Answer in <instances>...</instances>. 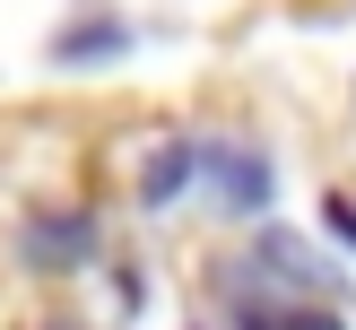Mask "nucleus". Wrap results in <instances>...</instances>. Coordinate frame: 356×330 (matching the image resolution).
<instances>
[{"instance_id":"7ed1b4c3","label":"nucleus","mask_w":356,"mask_h":330,"mask_svg":"<svg viewBox=\"0 0 356 330\" xmlns=\"http://www.w3.org/2000/svg\"><path fill=\"white\" fill-rule=\"evenodd\" d=\"M26 252L44 261V270H70V261H87V217H44V226H26Z\"/></svg>"},{"instance_id":"39448f33","label":"nucleus","mask_w":356,"mask_h":330,"mask_svg":"<svg viewBox=\"0 0 356 330\" xmlns=\"http://www.w3.org/2000/svg\"><path fill=\"white\" fill-rule=\"evenodd\" d=\"M113 52H122V26H113V17H104V26H70V35H61V61H113Z\"/></svg>"},{"instance_id":"20e7f679","label":"nucleus","mask_w":356,"mask_h":330,"mask_svg":"<svg viewBox=\"0 0 356 330\" xmlns=\"http://www.w3.org/2000/svg\"><path fill=\"white\" fill-rule=\"evenodd\" d=\"M243 330H339V313H305V304H261V295H243Z\"/></svg>"},{"instance_id":"f03ea898","label":"nucleus","mask_w":356,"mask_h":330,"mask_svg":"<svg viewBox=\"0 0 356 330\" xmlns=\"http://www.w3.org/2000/svg\"><path fill=\"white\" fill-rule=\"evenodd\" d=\"M191 165H200V148H191V139H165V148L148 156V174H139V200H148V208H165V200H183V183H191Z\"/></svg>"},{"instance_id":"f257e3e1","label":"nucleus","mask_w":356,"mask_h":330,"mask_svg":"<svg viewBox=\"0 0 356 330\" xmlns=\"http://www.w3.org/2000/svg\"><path fill=\"white\" fill-rule=\"evenodd\" d=\"M218 156V200L226 208H261L270 200V156L261 148H209Z\"/></svg>"}]
</instances>
